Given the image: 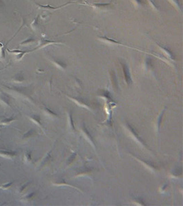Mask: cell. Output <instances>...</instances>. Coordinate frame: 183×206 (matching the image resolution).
<instances>
[{
    "label": "cell",
    "instance_id": "cell-1",
    "mask_svg": "<svg viewBox=\"0 0 183 206\" xmlns=\"http://www.w3.org/2000/svg\"><path fill=\"white\" fill-rule=\"evenodd\" d=\"M115 2V0H111L109 3H88L89 5V6L93 7V8H96V9H99V10H104V9H108V8H110L112 5H113V3Z\"/></svg>",
    "mask_w": 183,
    "mask_h": 206
},
{
    "label": "cell",
    "instance_id": "cell-2",
    "mask_svg": "<svg viewBox=\"0 0 183 206\" xmlns=\"http://www.w3.org/2000/svg\"><path fill=\"white\" fill-rule=\"evenodd\" d=\"M121 66H122L123 68V71H124L125 79H126V81L127 82V84H131L132 83V79L131 76V74H130L129 69H128V66L125 64L124 63H121Z\"/></svg>",
    "mask_w": 183,
    "mask_h": 206
},
{
    "label": "cell",
    "instance_id": "cell-3",
    "mask_svg": "<svg viewBox=\"0 0 183 206\" xmlns=\"http://www.w3.org/2000/svg\"><path fill=\"white\" fill-rule=\"evenodd\" d=\"M0 156L5 158H8V159H13L16 156V153L11 152V151H4L0 149Z\"/></svg>",
    "mask_w": 183,
    "mask_h": 206
},
{
    "label": "cell",
    "instance_id": "cell-4",
    "mask_svg": "<svg viewBox=\"0 0 183 206\" xmlns=\"http://www.w3.org/2000/svg\"><path fill=\"white\" fill-rule=\"evenodd\" d=\"M34 3L36 5H37V6L38 7H40V8H45V9H50V10H57V9H60V8H63V7H64L65 6H66V5H69V4H71V3H66L64 5H62V6H58V7H54V6H50V5H46V6H44V5H41V4H39V3H36L34 2Z\"/></svg>",
    "mask_w": 183,
    "mask_h": 206
},
{
    "label": "cell",
    "instance_id": "cell-5",
    "mask_svg": "<svg viewBox=\"0 0 183 206\" xmlns=\"http://www.w3.org/2000/svg\"><path fill=\"white\" fill-rule=\"evenodd\" d=\"M56 43L59 44V43H61V42H59V41H48V40L42 39L41 41H40L39 46H38L37 47H36V48H34L33 50H36V49L40 48V47L47 46V45H51V44H56Z\"/></svg>",
    "mask_w": 183,
    "mask_h": 206
},
{
    "label": "cell",
    "instance_id": "cell-6",
    "mask_svg": "<svg viewBox=\"0 0 183 206\" xmlns=\"http://www.w3.org/2000/svg\"><path fill=\"white\" fill-rule=\"evenodd\" d=\"M0 101H1V103H2L3 105H6V106L8 107H10V99L8 98V97L4 96V95L0 96Z\"/></svg>",
    "mask_w": 183,
    "mask_h": 206
},
{
    "label": "cell",
    "instance_id": "cell-7",
    "mask_svg": "<svg viewBox=\"0 0 183 206\" xmlns=\"http://www.w3.org/2000/svg\"><path fill=\"white\" fill-rule=\"evenodd\" d=\"M158 46L161 47V50L165 52V54H166V55L168 56L169 58H170V59H173V58H174L173 54L172 53V52H171V51H170V50H168V48H166V47H163V46H161V45H158Z\"/></svg>",
    "mask_w": 183,
    "mask_h": 206
},
{
    "label": "cell",
    "instance_id": "cell-8",
    "mask_svg": "<svg viewBox=\"0 0 183 206\" xmlns=\"http://www.w3.org/2000/svg\"><path fill=\"white\" fill-rule=\"evenodd\" d=\"M15 119L14 118H5L0 121V125H7L10 123L14 122Z\"/></svg>",
    "mask_w": 183,
    "mask_h": 206
},
{
    "label": "cell",
    "instance_id": "cell-9",
    "mask_svg": "<svg viewBox=\"0 0 183 206\" xmlns=\"http://www.w3.org/2000/svg\"><path fill=\"white\" fill-rule=\"evenodd\" d=\"M30 118L33 121V122H34L35 123H36V124L40 125V126H41V122H40V118L39 115H32L30 117Z\"/></svg>",
    "mask_w": 183,
    "mask_h": 206
},
{
    "label": "cell",
    "instance_id": "cell-10",
    "mask_svg": "<svg viewBox=\"0 0 183 206\" xmlns=\"http://www.w3.org/2000/svg\"><path fill=\"white\" fill-rule=\"evenodd\" d=\"M128 128H129L130 131H131L132 132V133H133V134L134 135H135V137H136V138L137 139V140H138L139 141V142H142V144H144L143 141V140H141V138H140V137H139V136H138V135H137V133H136V132H135V130H134V129H133V128L131 127V126H130V124H128Z\"/></svg>",
    "mask_w": 183,
    "mask_h": 206
},
{
    "label": "cell",
    "instance_id": "cell-11",
    "mask_svg": "<svg viewBox=\"0 0 183 206\" xmlns=\"http://www.w3.org/2000/svg\"><path fill=\"white\" fill-rule=\"evenodd\" d=\"M54 61V63H55V64H56V66H57L58 67H59V68H62V69L66 68V67H67L66 64H65V63H63L62 61H56V60H54V61Z\"/></svg>",
    "mask_w": 183,
    "mask_h": 206
},
{
    "label": "cell",
    "instance_id": "cell-12",
    "mask_svg": "<svg viewBox=\"0 0 183 206\" xmlns=\"http://www.w3.org/2000/svg\"><path fill=\"white\" fill-rule=\"evenodd\" d=\"M13 181H11V182H8V183H7V184H4L1 185V187L0 188H1V189H3V190L8 189V188H10L12 186H13Z\"/></svg>",
    "mask_w": 183,
    "mask_h": 206
},
{
    "label": "cell",
    "instance_id": "cell-13",
    "mask_svg": "<svg viewBox=\"0 0 183 206\" xmlns=\"http://www.w3.org/2000/svg\"><path fill=\"white\" fill-rule=\"evenodd\" d=\"M148 1L149 4H150V6H152L154 10H158V7L157 6V4H156V3L154 1V0H148Z\"/></svg>",
    "mask_w": 183,
    "mask_h": 206
},
{
    "label": "cell",
    "instance_id": "cell-14",
    "mask_svg": "<svg viewBox=\"0 0 183 206\" xmlns=\"http://www.w3.org/2000/svg\"><path fill=\"white\" fill-rule=\"evenodd\" d=\"M34 41H35V39H34V38H28V39L25 40L24 42H22V43H21V45H26V44H29L32 43V42Z\"/></svg>",
    "mask_w": 183,
    "mask_h": 206
},
{
    "label": "cell",
    "instance_id": "cell-15",
    "mask_svg": "<svg viewBox=\"0 0 183 206\" xmlns=\"http://www.w3.org/2000/svg\"><path fill=\"white\" fill-rule=\"evenodd\" d=\"M38 16H37V17L34 19V21L33 22L32 24L31 25L32 27V28H34V29H35V28H36V27H37V25L38 24Z\"/></svg>",
    "mask_w": 183,
    "mask_h": 206
},
{
    "label": "cell",
    "instance_id": "cell-16",
    "mask_svg": "<svg viewBox=\"0 0 183 206\" xmlns=\"http://www.w3.org/2000/svg\"><path fill=\"white\" fill-rule=\"evenodd\" d=\"M25 158H26V160H28V161H30V160L32 159V158H31V154H30V153H28V152L26 153V155H25Z\"/></svg>",
    "mask_w": 183,
    "mask_h": 206
},
{
    "label": "cell",
    "instance_id": "cell-17",
    "mask_svg": "<svg viewBox=\"0 0 183 206\" xmlns=\"http://www.w3.org/2000/svg\"><path fill=\"white\" fill-rule=\"evenodd\" d=\"M23 80H24V78H23V77L22 76H17L16 77L15 79V82H20L23 81Z\"/></svg>",
    "mask_w": 183,
    "mask_h": 206
},
{
    "label": "cell",
    "instance_id": "cell-18",
    "mask_svg": "<svg viewBox=\"0 0 183 206\" xmlns=\"http://www.w3.org/2000/svg\"><path fill=\"white\" fill-rule=\"evenodd\" d=\"M134 1H135L137 4L139 5V6H141V5L143 4V2H142L141 0H134Z\"/></svg>",
    "mask_w": 183,
    "mask_h": 206
},
{
    "label": "cell",
    "instance_id": "cell-19",
    "mask_svg": "<svg viewBox=\"0 0 183 206\" xmlns=\"http://www.w3.org/2000/svg\"><path fill=\"white\" fill-rule=\"evenodd\" d=\"M70 120H71V126L72 128L74 129V125H73V121H72V116H71V113H70Z\"/></svg>",
    "mask_w": 183,
    "mask_h": 206
}]
</instances>
